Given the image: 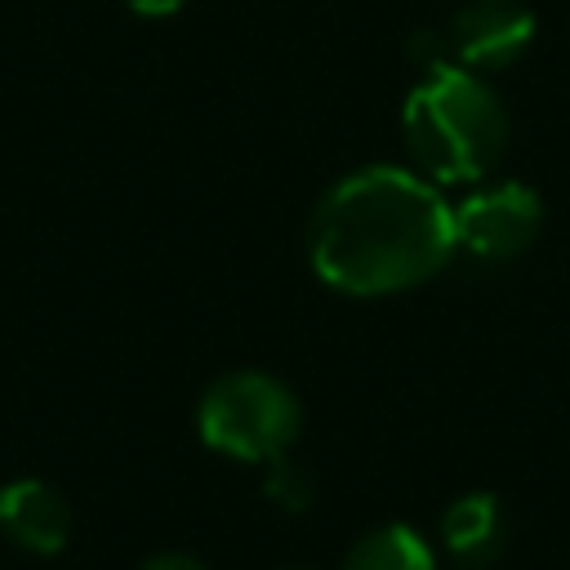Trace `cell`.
Instances as JSON below:
<instances>
[{
    "instance_id": "obj_11",
    "label": "cell",
    "mask_w": 570,
    "mask_h": 570,
    "mask_svg": "<svg viewBox=\"0 0 570 570\" xmlns=\"http://www.w3.org/2000/svg\"><path fill=\"white\" fill-rule=\"evenodd\" d=\"M134 13H142V18H165V13H174V9H183L187 0H125Z\"/></svg>"
},
{
    "instance_id": "obj_2",
    "label": "cell",
    "mask_w": 570,
    "mask_h": 570,
    "mask_svg": "<svg viewBox=\"0 0 570 570\" xmlns=\"http://www.w3.org/2000/svg\"><path fill=\"white\" fill-rule=\"evenodd\" d=\"M401 138L414 174L436 183H476L503 156L508 116L481 71L441 58L423 67L419 85L410 89L401 107Z\"/></svg>"
},
{
    "instance_id": "obj_6",
    "label": "cell",
    "mask_w": 570,
    "mask_h": 570,
    "mask_svg": "<svg viewBox=\"0 0 570 570\" xmlns=\"http://www.w3.org/2000/svg\"><path fill=\"white\" fill-rule=\"evenodd\" d=\"M0 525L22 548H31L40 557H53L71 539V508L53 485H45L36 476H22V481H9L0 490Z\"/></svg>"
},
{
    "instance_id": "obj_4",
    "label": "cell",
    "mask_w": 570,
    "mask_h": 570,
    "mask_svg": "<svg viewBox=\"0 0 570 570\" xmlns=\"http://www.w3.org/2000/svg\"><path fill=\"white\" fill-rule=\"evenodd\" d=\"M543 200L525 183H485L459 205H450L454 249L481 263H508L539 236Z\"/></svg>"
},
{
    "instance_id": "obj_9",
    "label": "cell",
    "mask_w": 570,
    "mask_h": 570,
    "mask_svg": "<svg viewBox=\"0 0 570 570\" xmlns=\"http://www.w3.org/2000/svg\"><path fill=\"white\" fill-rule=\"evenodd\" d=\"M267 494H272V503H281L285 512H303V508L312 503V476H307V468L294 463L289 454L272 459V463H267Z\"/></svg>"
},
{
    "instance_id": "obj_10",
    "label": "cell",
    "mask_w": 570,
    "mask_h": 570,
    "mask_svg": "<svg viewBox=\"0 0 570 570\" xmlns=\"http://www.w3.org/2000/svg\"><path fill=\"white\" fill-rule=\"evenodd\" d=\"M142 570H209V566L196 561V557H187V552H160V557H151Z\"/></svg>"
},
{
    "instance_id": "obj_3",
    "label": "cell",
    "mask_w": 570,
    "mask_h": 570,
    "mask_svg": "<svg viewBox=\"0 0 570 570\" xmlns=\"http://www.w3.org/2000/svg\"><path fill=\"white\" fill-rule=\"evenodd\" d=\"M298 423H303L298 396L263 370H232L214 379L196 410L200 441L245 463L281 459L294 445Z\"/></svg>"
},
{
    "instance_id": "obj_7",
    "label": "cell",
    "mask_w": 570,
    "mask_h": 570,
    "mask_svg": "<svg viewBox=\"0 0 570 570\" xmlns=\"http://www.w3.org/2000/svg\"><path fill=\"white\" fill-rule=\"evenodd\" d=\"M441 543L454 552V561L485 566L503 548V508H499V499L485 494V490H472V494L454 499L441 517Z\"/></svg>"
},
{
    "instance_id": "obj_5",
    "label": "cell",
    "mask_w": 570,
    "mask_h": 570,
    "mask_svg": "<svg viewBox=\"0 0 570 570\" xmlns=\"http://www.w3.org/2000/svg\"><path fill=\"white\" fill-rule=\"evenodd\" d=\"M534 40V13L521 0H468L450 27L445 49L450 62L468 71H499L517 62Z\"/></svg>"
},
{
    "instance_id": "obj_1",
    "label": "cell",
    "mask_w": 570,
    "mask_h": 570,
    "mask_svg": "<svg viewBox=\"0 0 570 570\" xmlns=\"http://www.w3.org/2000/svg\"><path fill=\"white\" fill-rule=\"evenodd\" d=\"M454 254V223L441 191L396 165H365L338 178L307 227L312 272L356 298L410 289Z\"/></svg>"
},
{
    "instance_id": "obj_12",
    "label": "cell",
    "mask_w": 570,
    "mask_h": 570,
    "mask_svg": "<svg viewBox=\"0 0 570 570\" xmlns=\"http://www.w3.org/2000/svg\"><path fill=\"white\" fill-rule=\"evenodd\" d=\"M289 570H307V566H289Z\"/></svg>"
},
{
    "instance_id": "obj_8",
    "label": "cell",
    "mask_w": 570,
    "mask_h": 570,
    "mask_svg": "<svg viewBox=\"0 0 570 570\" xmlns=\"http://www.w3.org/2000/svg\"><path fill=\"white\" fill-rule=\"evenodd\" d=\"M343 570H432V552L419 530L392 521L361 534L343 561Z\"/></svg>"
}]
</instances>
